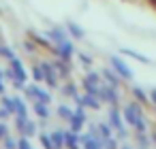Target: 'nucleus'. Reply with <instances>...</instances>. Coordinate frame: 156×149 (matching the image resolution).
Instances as JSON below:
<instances>
[{"instance_id":"obj_1","label":"nucleus","mask_w":156,"mask_h":149,"mask_svg":"<svg viewBox=\"0 0 156 149\" xmlns=\"http://www.w3.org/2000/svg\"><path fill=\"white\" fill-rule=\"evenodd\" d=\"M124 117H126V121H128V124H133L137 130H143V128H145V124H143V119H141V111H139V107H137V104L126 107Z\"/></svg>"},{"instance_id":"obj_2","label":"nucleus","mask_w":156,"mask_h":149,"mask_svg":"<svg viewBox=\"0 0 156 149\" xmlns=\"http://www.w3.org/2000/svg\"><path fill=\"white\" fill-rule=\"evenodd\" d=\"M26 92H28V96H30V98H34L37 102H49V100H51V96H49V94H45L43 90H39L37 85H30Z\"/></svg>"},{"instance_id":"obj_3","label":"nucleus","mask_w":156,"mask_h":149,"mask_svg":"<svg viewBox=\"0 0 156 149\" xmlns=\"http://www.w3.org/2000/svg\"><path fill=\"white\" fill-rule=\"evenodd\" d=\"M11 66H13V75H15L13 79H15L17 83H24V81H26V70H24L22 62H20L17 58H13V60H11Z\"/></svg>"},{"instance_id":"obj_4","label":"nucleus","mask_w":156,"mask_h":149,"mask_svg":"<svg viewBox=\"0 0 156 149\" xmlns=\"http://www.w3.org/2000/svg\"><path fill=\"white\" fill-rule=\"evenodd\" d=\"M111 64H113V68H115V70H118V73H120L124 79H130V77H133L130 68H128V66H126V64H124L120 58H113V60H111Z\"/></svg>"},{"instance_id":"obj_5","label":"nucleus","mask_w":156,"mask_h":149,"mask_svg":"<svg viewBox=\"0 0 156 149\" xmlns=\"http://www.w3.org/2000/svg\"><path fill=\"white\" fill-rule=\"evenodd\" d=\"M83 119H86V113L79 109L73 117H71V126H73V132H77L79 128H81V124H83Z\"/></svg>"},{"instance_id":"obj_6","label":"nucleus","mask_w":156,"mask_h":149,"mask_svg":"<svg viewBox=\"0 0 156 149\" xmlns=\"http://www.w3.org/2000/svg\"><path fill=\"white\" fill-rule=\"evenodd\" d=\"M13 113H17V117H26V107L20 98H13Z\"/></svg>"},{"instance_id":"obj_7","label":"nucleus","mask_w":156,"mask_h":149,"mask_svg":"<svg viewBox=\"0 0 156 149\" xmlns=\"http://www.w3.org/2000/svg\"><path fill=\"white\" fill-rule=\"evenodd\" d=\"M64 143L69 145V149H77V136L73 132H64Z\"/></svg>"},{"instance_id":"obj_8","label":"nucleus","mask_w":156,"mask_h":149,"mask_svg":"<svg viewBox=\"0 0 156 149\" xmlns=\"http://www.w3.org/2000/svg\"><path fill=\"white\" fill-rule=\"evenodd\" d=\"M34 109H37V115H39V117H47V115H49L47 102H34Z\"/></svg>"},{"instance_id":"obj_9","label":"nucleus","mask_w":156,"mask_h":149,"mask_svg":"<svg viewBox=\"0 0 156 149\" xmlns=\"http://www.w3.org/2000/svg\"><path fill=\"white\" fill-rule=\"evenodd\" d=\"M41 143H43V147H45V149H58V147L54 145L51 136H47V134H43V136H41Z\"/></svg>"},{"instance_id":"obj_10","label":"nucleus","mask_w":156,"mask_h":149,"mask_svg":"<svg viewBox=\"0 0 156 149\" xmlns=\"http://www.w3.org/2000/svg\"><path fill=\"white\" fill-rule=\"evenodd\" d=\"M51 141H54V145L60 149V145H62V141H64V134H62V132H51Z\"/></svg>"},{"instance_id":"obj_11","label":"nucleus","mask_w":156,"mask_h":149,"mask_svg":"<svg viewBox=\"0 0 156 149\" xmlns=\"http://www.w3.org/2000/svg\"><path fill=\"white\" fill-rule=\"evenodd\" d=\"M111 121H113V126H115L120 132H124V128H122V121H120V115H118L115 111H111Z\"/></svg>"},{"instance_id":"obj_12","label":"nucleus","mask_w":156,"mask_h":149,"mask_svg":"<svg viewBox=\"0 0 156 149\" xmlns=\"http://www.w3.org/2000/svg\"><path fill=\"white\" fill-rule=\"evenodd\" d=\"M81 104H88V107H98V100L92 98V94H88L86 98H81Z\"/></svg>"},{"instance_id":"obj_13","label":"nucleus","mask_w":156,"mask_h":149,"mask_svg":"<svg viewBox=\"0 0 156 149\" xmlns=\"http://www.w3.org/2000/svg\"><path fill=\"white\" fill-rule=\"evenodd\" d=\"M83 143H86V149H98V143H96V141H92L90 136H88V138H83Z\"/></svg>"},{"instance_id":"obj_14","label":"nucleus","mask_w":156,"mask_h":149,"mask_svg":"<svg viewBox=\"0 0 156 149\" xmlns=\"http://www.w3.org/2000/svg\"><path fill=\"white\" fill-rule=\"evenodd\" d=\"M69 30H71V32H73L75 36H83V32H81V30H79V28H77L75 24H69Z\"/></svg>"},{"instance_id":"obj_15","label":"nucleus","mask_w":156,"mask_h":149,"mask_svg":"<svg viewBox=\"0 0 156 149\" xmlns=\"http://www.w3.org/2000/svg\"><path fill=\"white\" fill-rule=\"evenodd\" d=\"M60 117H66V119H71V117H73V113H71L66 107H60Z\"/></svg>"},{"instance_id":"obj_16","label":"nucleus","mask_w":156,"mask_h":149,"mask_svg":"<svg viewBox=\"0 0 156 149\" xmlns=\"http://www.w3.org/2000/svg\"><path fill=\"white\" fill-rule=\"evenodd\" d=\"M17 149H30V145H28V138H22V141H20V145H17Z\"/></svg>"},{"instance_id":"obj_17","label":"nucleus","mask_w":156,"mask_h":149,"mask_svg":"<svg viewBox=\"0 0 156 149\" xmlns=\"http://www.w3.org/2000/svg\"><path fill=\"white\" fill-rule=\"evenodd\" d=\"M0 138H7V126L0 124Z\"/></svg>"},{"instance_id":"obj_18","label":"nucleus","mask_w":156,"mask_h":149,"mask_svg":"<svg viewBox=\"0 0 156 149\" xmlns=\"http://www.w3.org/2000/svg\"><path fill=\"white\" fill-rule=\"evenodd\" d=\"M135 94H137V98H139V100H145V94H143V90H139V87H137V90H135Z\"/></svg>"},{"instance_id":"obj_19","label":"nucleus","mask_w":156,"mask_h":149,"mask_svg":"<svg viewBox=\"0 0 156 149\" xmlns=\"http://www.w3.org/2000/svg\"><path fill=\"white\" fill-rule=\"evenodd\" d=\"M101 134L107 138V136H109V126H101Z\"/></svg>"},{"instance_id":"obj_20","label":"nucleus","mask_w":156,"mask_h":149,"mask_svg":"<svg viewBox=\"0 0 156 149\" xmlns=\"http://www.w3.org/2000/svg\"><path fill=\"white\" fill-rule=\"evenodd\" d=\"M7 149H15V143L11 138H7Z\"/></svg>"},{"instance_id":"obj_21","label":"nucleus","mask_w":156,"mask_h":149,"mask_svg":"<svg viewBox=\"0 0 156 149\" xmlns=\"http://www.w3.org/2000/svg\"><path fill=\"white\" fill-rule=\"evenodd\" d=\"M5 92V85H2V73H0V94Z\"/></svg>"},{"instance_id":"obj_22","label":"nucleus","mask_w":156,"mask_h":149,"mask_svg":"<svg viewBox=\"0 0 156 149\" xmlns=\"http://www.w3.org/2000/svg\"><path fill=\"white\" fill-rule=\"evenodd\" d=\"M152 100H154V102H156V90H154V92H152Z\"/></svg>"},{"instance_id":"obj_23","label":"nucleus","mask_w":156,"mask_h":149,"mask_svg":"<svg viewBox=\"0 0 156 149\" xmlns=\"http://www.w3.org/2000/svg\"><path fill=\"white\" fill-rule=\"evenodd\" d=\"M124 149H128V147H124Z\"/></svg>"},{"instance_id":"obj_24","label":"nucleus","mask_w":156,"mask_h":149,"mask_svg":"<svg viewBox=\"0 0 156 149\" xmlns=\"http://www.w3.org/2000/svg\"><path fill=\"white\" fill-rule=\"evenodd\" d=\"M154 138H156V134H154Z\"/></svg>"}]
</instances>
